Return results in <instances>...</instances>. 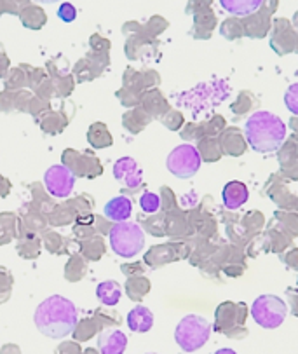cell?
<instances>
[{
  "instance_id": "obj_16",
  "label": "cell",
  "mask_w": 298,
  "mask_h": 354,
  "mask_svg": "<svg viewBox=\"0 0 298 354\" xmlns=\"http://www.w3.org/2000/svg\"><path fill=\"white\" fill-rule=\"evenodd\" d=\"M284 103H286V109L291 113L298 115V82L291 84L290 88L284 93Z\"/></svg>"
},
{
  "instance_id": "obj_9",
  "label": "cell",
  "mask_w": 298,
  "mask_h": 354,
  "mask_svg": "<svg viewBox=\"0 0 298 354\" xmlns=\"http://www.w3.org/2000/svg\"><path fill=\"white\" fill-rule=\"evenodd\" d=\"M126 347L127 337L120 330L109 328L98 335V349L102 354H124Z\"/></svg>"
},
{
  "instance_id": "obj_2",
  "label": "cell",
  "mask_w": 298,
  "mask_h": 354,
  "mask_svg": "<svg viewBox=\"0 0 298 354\" xmlns=\"http://www.w3.org/2000/svg\"><path fill=\"white\" fill-rule=\"evenodd\" d=\"M246 140L251 149L260 153H269L279 149L286 138V124L279 115L267 110H259L244 126Z\"/></svg>"
},
{
  "instance_id": "obj_14",
  "label": "cell",
  "mask_w": 298,
  "mask_h": 354,
  "mask_svg": "<svg viewBox=\"0 0 298 354\" xmlns=\"http://www.w3.org/2000/svg\"><path fill=\"white\" fill-rule=\"evenodd\" d=\"M96 297H98V300L103 306H117L120 297H122V288H120L119 283L112 281V279L102 281L96 286Z\"/></svg>"
},
{
  "instance_id": "obj_18",
  "label": "cell",
  "mask_w": 298,
  "mask_h": 354,
  "mask_svg": "<svg viewBox=\"0 0 298 354\" xmlns=\"http://www.w3.org/2000/svg\"><path fill=\"white\" fill-rule=\"evenodd\" d=\"M213 354H237V353L234 349H229V347H223V349H218L216 353H213Z\"/></svg>"
},
{
  "instance_id": "obj_17",
  "label": "cell",
  "mask_w": 298,
  "mask_h": 354,
  "mask_svg": "<svg viewBox=\"0 0 298 354\" xmlns=\"http://www.w3.org/2000/svg\"><path fill=\"white\" fill-rule=\"evenodd\" d=\"M58 18L62 19V21H65V23H72L73 19L77 18L75 8H73L72 4H68V2H65V4L59 6V9H58Z\"/></svg>"
},
{
  "instance_id": "obj_5",
  "label": "cell",
  "mask_w": 298,
  "mask_h": 354,
  "mask_svg": "<svg viewBox=\"0 0 298 354\" xmlns=\"http://www.w3.org/2000/svg\"><path fill=\"white\" fill-rule=\"evenodd\" d=\"M288 306L277 295H260L251 304V318L262 328L274 330L286 319Z\"/></svg>"
},
{
  "instance_id": "obj_3",
  "label": "cell",
  "mask_w": 298,
  "mask_h": 354,
  "mask_svg": "<svg viewBox=\"0 0 298 354\" xmlns=\"http://www.w3.org/2000/svg\"><path fill=\"white\" fill-rule=\"evenodd\" d=\"M113 253L122 259H133L145 246V232L135 222H119L109 234Z\"/></svg>"
},
{
  "instance_id": "obj_4",
  "label": "cell",
  "mask_w": 298,
  "mask_h": 354,
  "mask_svg": "<svg viewBox=\"0 0 298 354\" xmlns=\"http://www.w3.org/2000/svg\"><path fill=\"white\" fill-rule=\"evenodd\" d=\"M211 325L207 319L197 314H189L180 319L175 330V340L185 353H194L201 349L209 340Z\"/></svg>"
},
{
  "instance_id": "obj_15",
  "label": "cell",
  "mask_w": 298,
  "mask_h": 354,
  "mask_svg": "<svg viewBox=\"0 0 298 354\" xmlns=\"http://www.w3.org/2000/svg\"><path fill=\"white\" fill-rule=\"evenodd\" d=\"M140 206H142V209L145 213H156L160 208V198L153 192H145L140 198Z\"/></svg>"
},
{
  "instance_id": "obj_19",
  "label": "cell",
  "mask_w": 298,
  "mask_h": 354,
  "mask_svg": "<svg viewBox=\"0 0 298 354\" xmlns=\"http://www.w3.org/2000/svg\"><path fill=\"white\" fill-rule=\"evenodd\" d=\"M39 4H55V2H59V0H35Z\"/></svg>"
},
{
  "instance_id": "obj_10",
  "label": "cell",
  "mask_w": 298,
  "mask_h": 354,
  "mask_svg": "<svg viewBox=\"0 0 298 354\" xmlns=\"http://www.w3.org/2000/svg\"><path fill=\"white\" fill-rule=\"evenodd\" d=\"M127 326L135 333H147L153 326V313L145 306H135L127 313Z\"/></svg>"
},
{
  "instance_id": "obj_12",
  "label": "cell",
  "mask_w": 298,
  "mask_h": 354,
  "mask_svg": "<svg viewBox=\"0 0 298 354\" xmlns=\"http://www.w3.org/2000/svg\"><path fill=\"white\" fill-rule=\"evenodd\" d=\"M250 198L248 187L243 182H229L223 187V205L229 209H237Z\"/></svg>"
},
{
  "instance_id": "obj_8",
  "label": "cell",
  "mask_w": 298,
  "mask_h": 354,
  "mask_svg": "<svg viewBox=\"0 0 298 354\" xmlns=\"http://www.w3.org/2000/svg\"><path fill=\"white\" fill-rule=\"evenodd\" d=\"M113 176L117 182L124 183L129 189L142 185V169L133 157H120L113 165Z\"/></svg>"
},
{
  "instance_id": "obj_1",
  "label": "cell",
  "mask_w": 298,
  "mask_h": 354,
  "mask_svg": "<svg viewBox=\"0 0 298 354\" xmlns=\"http://www.w3.org/2000/svg\"><path fill=\"white\" fill-rule=\"evenodd\" d=\"M37 330L49 339H63L77 326V307L63 295H51L37 306L33 314Z\"/></svg>"
},
{
  "instance_id": "obj_7",
  "label": "cell",
  "mask_w": 298,
  "mask_h": 354,
  "mask_svg": "<svg viewBox=\"0 0 298 354\" xmlns=\"http://www.w3.org/2000/svg\"><path fill=\"white\" fill-rule=\"evenodd\" d=\"M44 185L53 198L65 199L73 192L75 175L66 166L55 165L51 168H48V171L44 173Z\"/></svg>"
},
{
  "instance_id": "obj_13",
  "label": "cell",
  "mask_w": 298,
  "mask_h": 354,
  "mask_svg": "<svg viewBox=\"0 0 298 354\" xmlns=\"http://www.w3.org/2000/svg\"><path fill=\"white\" fill-rule=\"evenodd\" d=\"M220 4L234 16H250L259 11L263 0H220Z\"/></svg>"
},
{
  "instance_id": "obj_11",
  "label": "cell",
  "mask_w": 298,
  "mask_h": 354,
  "mask_svg": "<svg viewBox=\"0 0 298 354\" xmlns=\"http://www.w3.org/2000/svg\"><path fill=\"white\" fill-rule=\"evenodd\" d=\"M105 216L109 220H113V222H127L129 216L133 213V203L131 199L126 198V196H117V198L110 199L105 205V209H103Z\"/></svg>"
},
{
  "instance_id": "obj_20",
  "label": "cell",
  "mask_w": 298,
  "mask_h": 354,
  "mask_svg": "<svg viewBox=\"0 0 298 354\" xmlns=\"http://www.w3.org/2000/svg\"><path fill=\"white\" fill-rule=\"evenodd\" d=\"M147 354H156V353H147Z\"/></svg>"
},
{
  "instance_id": "obj_6",
  "label": "cell",
  "mask_w": 298,
  "mask_h": 354,
  "mask_svg": "<svg viewBox=\"0 0 298 354\" xmlns=\"http://www.w3.org/2000/svg\"><path fill=\"white\" fill-rule=\"evenodd\" d=\"M201 162L203 161H201L199 150L189 143H183V145L173 149L166 159L167 171L182 180L192 178L199 171Z\"/></svg>"
}]
</instances>
